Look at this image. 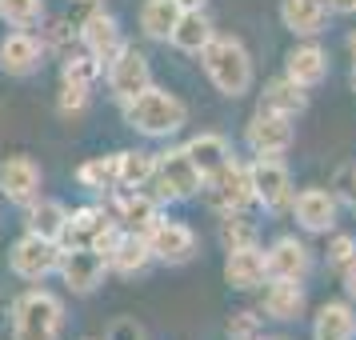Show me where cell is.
<instances>
[{"label": "cell", "instance_id": "5bb4252c", "mask_svg": "<svg viewBox=\"0 0 356 340\" xmlns=\"http://www.w3.org/2000/svg\"><path fill=\"white\" fill-rule=\"evenodd\" d=\"M44 56H49V49H44V40L33 29H13L0 40V72L4 76L24 81V76H33V72L44 68Z\"/></svg>", "mask_w": 356, "mask_h": 340}, {"label": "cell", "instance_id": "d6a6232c", "mask_svg": "<svg viewBox=\"0 0 356 340\" xmlns=\"http://www.w3.org/2000/svg\"><path fill=\"white\" fill-rule=\"evenodd\" d=\"M104 76V65H100L97 56H88V52H68L65 60H60V81H72V84H88V88H97V81Z\"/></svg>", "mask_w": 356, "mask_h": 340}, {"label": "cell", "instance_id": "ee69618b", "mask_svg": "<svg viewBox=\"0 0 356 340\" xmlns=\"http://www.w3.org/2000/svg\"><path fill=\"white\" fill-rule=\"evenodd\" d=\"M348 52H353V60H356V29L348 33Z\"/></svg>", "mask_w": 356, "mask_h": 340}, {"label": "cell", "instance_id": "52a82bcc", "mask_svg": "<svg viewBox=\"0 0 356 340\" xmlns=\"http://www.w3.org/2000/svg\"><path fill=\"white\" fill-rule=\"evenodd\" d=\"M248 177H252V200H257L268 216L289 212L296 188H292L289 164L280 161V156H252V161H248Z\"/></svg>", "mask_w": 356, "mask_h": 340}, {"label": "cell", "instance_id": "2e32d148", "mask_svg": "<svg viewBox=\"0 0 356 340\" xmlns=\"http://www.w3.org/2000/svg\"><path fill=\"white\" fill-rule=\"evenodd\" d=\"M56 276L65 280V289L72 292V296H92V292L104 284L108 264H104V257L92 252V248H65Z\"/></svg>", "mask_w": 356, "mask_h": 340}, {"label": "cell", "instance_id": "8d00e7d4", "mask_svg": "<svg viewBox=\"0 0 356 340\" xmlns=\"http://www.w3.org/2000/svg\"><path fill=\"white\" fill-rule=\"evenodd\" d=\"M241 337H264L260 332V312H232L228 316V340H241Z\"/></svg>", "mask_w": 356, "mask_h": 340}, {"label": "cell", "instance_id": "277c9868", "mask_svg": "<svg viewBox=\"0 0 356 340\" xmlns=\"http://www.w3.org/2000/svg\"><path fill=\"white\" fill-rule=\"evenodd\" d=\"M200 168L193 164V156L184 152V145H168L164 152H156V168H152V180L148 188L161 204H184V200H196L200 196Z\"/></svg>", "mask_w": 356, "mask_h": 340}, {"label": "cell", "instance_id": "4fadbf2b", "mask_svg": "<svg viewBox=\"0 0 356 340\" xmlns=\"http://www.w3.org/2000/svg\"><path fill=\"white\" fill-rule=\"evenodd\" d=\"M292 220L305 228V232H312V236H328L332 228H337V196H332V188H321V184H308V188H300V193L292 196Z\"/></svg>", "mask_w": 356, "mask_h": 340}, {"label": "cell", "instance_id": "ffe728a7", "mask_svg": "<svg viewBox=\"0 0 356 340\" xmlns=\"http://www.w3.org/2000/svg\"><path fill=\"white\" fill-rule=\"evenodd\" d=\"M328 0H280V24L300 40H316L328 29Z\"/></svg>", "mask_w": 356, "mask_h": 340}, {"label": "cell", "instance_id": "d590c367", "mask_svg": "<svg viewBox=\"0 0 356 340\" xmlns=\"http://www.w3.org/2000/svg\"><path fill=\"white\" fill-rule=\"evenodd\" d=\"M324 260H328L332 273H344V268L356 260V236L353 232H332V236H328V252H324Z\"/></svg>", "mask_w": 356, "mask_h": 340}, {"label": "cell", "instance_id": "f1b7e54d", "mask_svg": "<svg viewBox=\"0 0 356 340\" xmlns=\"http://www.w3.org/2000/svg\"><path fill=\"white\" fill-rule=\"evenodd\" d=\"M116 156V188H148L152 168H156V152L148 148H120Z\"/></svg>", "mask_w": 356, "mask_h": 340}, {"label": "cell", "instance_id": "3957f363", "mask_svg": "<svg viewBox=\"0 0 356 340\" xmlns=\"http://www.w3.org/2000/svg\"><path fill=\"white\" fill-rule=\"evenodd\" d=\"M65 332V300L52 289H24L13 300V340H60Z\"/></svg>", "mask_w": 356, "mask_h": 340}, {"label": "cell", "instance_id": "9a60e30c", "mask_svg": "<svg viewBox=\"0 0 356 340\" xmlns=\"http://www.w3.org/2000/svg\"><path fill=\"white\" fill-rule=\"evenodd\" d=\"M44 188V172L33 156H4L0 161V196L17 209H29Z\"/></svg>", "mask_w": 356, "mask_h": 340}, {"label": "cell", "instance_id": "cb8c5ba5", "mask_svg": "<svg viewBox=\"0 0 356 340\" xmlns=\"http://www.w3.org/2000/svg\"><path fill=\"white\" fill-rule=\"evenodd\" d=\"M65 225H68V204H65V200H56V196L40 193L33 204L24 209V232H36V236H44V241L60 244Z\"/></svg>", "mask_w": 356, "mask_h": 340}, {"label": "cell", "instance_id": "1f68e13d", "mask_svg": "<svg viewBox=\"0 0 356 340\" xmlns=\"http://www.w3.org/2000/svg\"><path fill=\"white\" fill-rule=\"evenodd\" d=\"M76 184L92 196H108L116 188V156H88L76 168Z\"/></svg>", "mask_w": 356, "mask_h": 340}, {"label": "cell", "instance_id": "836d02e7", "mask_svg": "<svg viewBox=\"0 0 356 340\" xmlns=\"http://www.w3.org/2000/svg\"><path fill=\"white\" fill-rule=\"evenodd\" d=\"M0 20L8 29H36L44 20V0H0Z\"/></svg>", "mask_w": 356, "mask_h": 340}, {"label": "cell", "instance_id": "8fae6325", "mask_svg": "<svg viewBox=\"0 0 356 340\" xmlns=\"http://www.w3.org/2000/svg\"><path fill=\"white\" fill-rule=\"evenodd\" d=\"M104 209H108V216L124 232H140V236L164 216L161 200L152 193H145V188H113V193L104 196Z\"/></svg>", "mask_w": 356, "mask_h": 340}, {"label": "cell", "instance_id": "603a6c76", "mask_svg": "<svg viewBox=\"0 0 356 340\" xmlns=\"http://www.w3.org/2000/svg\"><path fill=\"white\" fill-rule=\"evenodd\" d=\"M312 340H356V305L353 300H324L312 321Z\"/></svg>", "mask_w": 356, "mask_h": 340}, {"label": "cell", "instance_id": "8992f818", "mask_svg": "<svg viewBox=\"0 0 356 340\" xmlns=\"http://www.w3.org/2000/svg\"><path fill=\"white\" fill-rule=\"evenodd\" d=\"M60 257H65V248L56 241H44L36 232H20L13 241V248H8V273L29 280V284H40V280L56 276Z\"/></svg>", "mask_w": 356, "mask_h": 340}, {"label": "cell", "instance_id": "7402d4cb", "mask_svg": "<svg viewBox=\"0 0 356 340\" xmlns=\"http://www.w3.org/2000/svg\"><path fill=\"white\" fill-rule=\"evenodd\" d=\"M212 36H216V24H212L209 13H204V8H184V13H180V20L172 24V33H168V40H164V44H172V49L184 52V56H196V52L204 49Z\"/></svg>", "mask_w": 356, "mask_h": 340}, {"label": "cell", "instance_id": "e575fe53", "mask_svg": "<svg viewBox=\"0 0 356 340\" xmlns=\"http://www.w3.org/2000/svg\"><path fill=\"white\" fill-rule=\"evenodd\" d=\"M92 100V88L88 84H72V81H60V92H56V113L60 116H81Z\"/></svg>", "mask_w": 356, "mask_h": 340}, {"label": "cell", "instance_id": "5b68a950", "mask_svg": "<svg viewBox=\"0 0 356 340\" xmlns=\"http://www.w3.org/2000/svg\"><path fill=\"white\" fill-rule=\"evenodd\" d=\"M200 200L209 204V212L216 216H228V212H248L257 200H252V177H248V161H232L225 168H216L212 177H204L200 184Z\"/></svg>", "mask_w": 356, "mask_h": 340}, {"label": "cell", "instance_id": "ba28073f", "mask_svg": "<svg viewBox=\"0 0 356 340\" xmlns=\"http://www.w3.org/2000/svg\"><path fill=\"white\" fill-rule=\"evenodd\" d=\"M145 241H148V252H152V264H168V268H180V264L196 260V252H200V241H196L193 225L168 220V216H161L156 225L148 228Z\"/></svg>", "mask_w": 356, "mask_h": 340}, {"label": "cell", "instance_id": "83f0119b", "mask_svg": "<svg viewBox=\"0 0 356 340\" xmlns=\"http://www.w3.org/2000/svg\"><path fill=\"white\" fill-rule=\"evenodd\" d=\"M148 264H152V252H148V241L140 232H124L108 252V273L116 276H140L148 273Z\"/></svg>", "mask_w": 356, "mask_h": 340}, {"label": "cell", "instance_id": "ac0fdd59", "mask_svg": "<svg viewBox=\"0 0 356 340\" xmlns=\"http://www.w3.org/2000/svg\"><path fill=\"white\" fill-rule=\"evenodd\" d=\"M308 308V292L300 280H264L260 284V316L276 324L300 321Z\"/></svg>", "mask_w": 356, "mask_h": 340}, {"label": "cell", "instance_id": "d6986e66", "mask_svg": "<svg viewBox=\"0 0 356 340\" xmlns=\"http://www.w3.org/2000/svg\"><path fill=\"white\" fill-rule=\"evenodd\" d=\"M284 76H289L292 84H300L305 92L321 88V84L328 81V52H324L316 40H300V44L289 49V56H284Z\"/></svg>", "mask_w": 356, "mask_h": 340}, {"label": "cell", "instance_id": "60d3db41", "mask_svg": "<svg viewBox=\"0 0 356 340\" xmlns=\"http://www.w3.org/2000/svg\"><path fill=\"white\" fill-rule=\"evenodd\" d=\"M180 8H204V4H209V0H177Z\"/></svg>", "mask_w": 356, "mask_h": 340}, {"label": "cell", "instance_id": "74e56055", "mask_svg": "<svg viewBox=\"0 0 356 340\" xmlns=\"http://www.w3.org/2000/svg\"><path fill=\"white\" fill-rule=\"evenodd\" d=\"M104 340H145V328L132 321V316H120V321L104 332Z\"/></svg>", "mask_w": 356, "mask_h": 340}, {"label": "cell", "instance_id": "30bf717a", "mask_svg": "<svg viewBox=\"0 0 356 340\" xmlns=\"http://www.w3.org/2000/svg\"><path fill=\"white\" fill-rule=\"evenodd\" d=\"M104 81H108V92H113L116 104H129L132 97H140L148 84H152L148 52H140L136 44H124V49L116 52V60H108Z\"/></svg>", "mask_w": 356, "mask_h": 340}, {"label": "cell", "instance_id": "7c38bea8", "mask_svg": "<svg viewBox=\"0 0 356 340\" xmlns=\"http://www.w3.org/2000/svg\"><path fill=\"white\" fill-rule=\"evenodd\" d=\"M76 44L108 68V60H116V52L124 49L129 40H124V29H120V20H116L113 13L92 8V13L76 24Z\"/></svg>", "mask_w": 356, "mask_h": 340}, {"label": "cell", "instance_id": "7dc6e473", "mask_svg": "<svg viewBox=\"0 0 356 340\" xmlns=\"http://www.w3.org/2000/svg\"><path fill=\"white\" fill-rule=\"evenodd\" d=\"M241 340H264V337H241Z\"/></svg>", "mask_w": 356, "mask_h": 340}, {"label": "cell", "instance_id": "4316f807", "mask_svg": "<svg viewBox=\"0 0 356 340\" xmlns=\"http://www.w3.org/2000/svg\"><path fill=\"white\" fill-rule=\"evenodd\" d=\"M104 220H108V209H104V204L68 209V225H65V232H60V248H88Z\"/></svg>", "mask_w": 356, "mask_h": 340}, {"label": "cell", "instance_id": "b9f144b4", "mask_svg": "<svg viewBox=\"0 0 356 340\" xmlns=\"http://www.w3.org/2000/svg\"><path fill=\"white\" fill-rule=\"evenodd\" d=\"M348 196H353V204H356V168L348 172Z\"/></svg>", "mask_w": 356, "mask_h": 340}, {"label": "cell", "instance_id": "ab89813d", "mask_svg": "<svg viewBox=\"0 0 356 340\" xmlns=\"http://www.w3.org/2000/svg\"><path fill=\"white\" fill-rule=\"evenodd\" d=\"M328 8H332V13H344V17H348V13H356V0H328Z\"/></svg>", "mask_w": 356, "mask_h": 340}, {"label": "cell", "instance_id": "4dcf8cb0", "mask_svg": "<svg viewBox=\"0 0 356 340\" xmlns=\"http://www.w3.org/2000/svg\"><path fill=\"white\" fill-rule=\"evenodd\" d=\"M180 8L177 0H145L140 4V33L148 36V40H168V33H172V24L180 20Z\"/></svg>", "mask_w": 356, "mask_h": 340}, {"label": "cell", "instance_id": "f6af8a7d", "mask_svg": "<svg viewBox=\"0 0 356 340\" xmlns=\"http://www.w3.org/2000/svg\"><path fill=\"white\" fill-rule=\"evenodd\" d=\"M72 4H97V0H72Z\"/></svg>", "mask_w": 356, "mask_h": 340}, {"label": "cell", "instance_id": "44dd1931", "mask_svg": "<svg viewBox=\"0 0 356 340\" xmlns=\"http://www.w3.org/2000/svg\"><path fill=\"white\" fill-rule=\"evenodd\" d=\"M264 280H268V273H264V248L260 244L225 252V284L232 292H257Z\"/></svg>", "mask_w": 356, "mask_h": 340}, {"label": "cell", "instance_id": "f35d334b", "mask_svg": "<svg viewBox=\"0 0 356 340\" xmlns=\"http://www.w3.org/2000/svg\"><path fill=\"white\" fill-rule=\"evenodd\" d=\"M340 284H344V296H348V300L356 305V260L348 264V268H344V273H340Z\"/></svg>", "mask_w": 356, "mask_h": 340}, {"label": "cell", "instance_id": "9c48e42d", "mask_svg": "<svg viewBox=\"0 0 356 340\" xmlns=\"http://www.w3.org/2000/svg\"><path fill=\"white\" fill-rule=\"evenodd\" d=\"M292 145H296V124L292 116H280V113H257L248 116L244 124V148L252 156H289Z\"/></svg>", "mask_w": 356, "mask_h": 340}, {"label": "cell", "instance_id": "f546056e", "mask_svg": "<svg viewBox=\"0 0 356 340\" xmlns=\"http://www.w3.org/2000/svg\"><path fill=\"white\" fill-rule=\"evenodd\" d=\"M216 241L225 252H236V248H257L260 244V225L248 216V212H228L216 225Z\"/></svg>", "mask_w": 356, "mask_h": 340}, {"label": "cell", "instance_id": "7a4b0ae2", "mask_svg": "<svg viewBox=\"0 0 356 340\" xmlns=\"http://www.w3.org/2000/svg\"><path fill=\"white\" fill-rule=\"evenodd\" d=\"M120 113H124V124L145 140H172L188 124V104L161 84H148L140 97L120 104Z\"/></svg>", "mask_w": 356, "mask_h": 340}, {"label": "cell", "instance_id": "484cf974", "mask_svg": "<svg viewBox=\"0 0 356 340\" xmlns=\"http://www.w3.org/2000/svg\"><path fill=\"white\" fill-rule=\"evenodd\" d=\"M264 113H280V116H305L308 113V92L300 84H292L289 76H276V81L264 84V92H260V104Z\"/></svg>", "mask_w": 356, "mask_h": 340}, {"label": "cell", "instance_id": "bcb514c9", "mask_svg": "<svg viewBox=\"0 0 356 340\" xmlns=\"http://www.w3.org/2000/svg\"><path fill=\"white\" fill-rule=\"evenodd\" d=\"M264 340H292V337H264Z\"/></svg>", "mask_w": 356, "mask_h": 340}, {"label": "cell", "instance_id": "7bdbcfd3", "mask_svg": "<svg viewBox=\"0 0 356 340\" xmlns=\"http://www.w3.org/2000/svg\"><path fill=\"white\" fill-rule=\"evenodd\" d=\"M348 88L356 92V60H353V68H348Z\"/></svg>", "mask_w": 356, "mask_h": 340}, {"label": "cell", "instance_id": "6da1fadb", "mask_svg": "<svg viewBox=\"0 0 356 340\" xmlns=\"http://www.w3.org/2000/svg\"><path fill=\"white\" fill-rule=\"evenodd\" d=\"M200 56V68L209 84L228 100H241L244 92H252V81H257V65H252V52L244 44L241 36H228V33H216L196 52Z\"/></svg>", "mask_w": 356, "mask_h": 340}, {"label": "cell", "instance_id": "e0dca14e", "mask_svg": "<svg viewBox=\"0 0 356 340\" xmlns=\"http://www.w3.org/2000/svg\"><path fill=\"white\" fill-rule=\"evenodd\" d=\"M264 273H268V280H300L305 284L312 273V248L296 236H276L264 248Z\"/></svg>", "mask_w": 356, "mask_h": 340}, {"label": "cell", "instance_id": "d4e9b609", "mask_svg": "<svg viewBox=\"0 0 356 340\" xmlns=\"http://www.w3.org/2000/svg\"><path fill=\"white\" fill-rule=\"evenodd\" d=\"M184 152L193 156V164L200 168V177H212L216 168H225L232 161V145L225 132H196L184 140Z\"/></svg>", "mask_w": 356, "mask_h": 340}]
</instances>
